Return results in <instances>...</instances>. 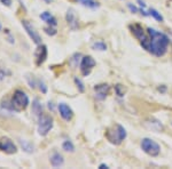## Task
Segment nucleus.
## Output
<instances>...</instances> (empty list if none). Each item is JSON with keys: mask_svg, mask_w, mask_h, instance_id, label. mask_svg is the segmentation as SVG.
Returning <instances> with one entry per match:
<instances>
[{"mask_svg": "<svg viewBox=\"0 0 172 169\" xmlns=\"http://www.w3.org/2000/svg\"><path fill=\"white\" fill-rule=\"evenodd\" d=\"M147 33H148V37L146 40L141 42V46L155 56H163L167 53V47L170 45L169 37L160 31H156L155 29H151V28L147 30Z\"/></svg>", "mask_w": 172, "mask_h": 169, "instance_id": "1", "label": "nucleus"}, {"mask_svg": "<svg viewBox=\"0 0 172 169\" xmlns=\"http://www.w3.org/2000/svg\"><path fill=\"white\" fill-rule=\"evenodd\" d=\"M106 138L108 139L111 144L120 145L126 138L125 128L120 123H115L106 130Z\"/></svg>", "mask_w": 172, "mask_h": 169, "instance_id": "2", "label": "nucleus"}, {"mask_svg": "<svg viewBox=\"0 0 172 169\" xmlns=\"http://www.w3.org/2000/svg\"><path fill=\"white\" fill-rule=\"evenodd\" d=\"M11 103H12L13 109H14V111L20 112V111L25 110L26 106L29 105V97H28V95H26L23 90L17 89V90L14 93L13 97H12Z\"/></svg>", "mask_w": 172, "mask_h": 169, "instance_id": "3", "label": "nucleus"}, {"mask_svg": "<svg viewBox=\"0 0 172 169\" xmlns=\"http://www.w3.org/2000/svg\"><path fill=\"white\" fill-rule=\"evenodd\" d=\"M141 149L150 157H157L161 152V146L150 138H143L141 141Z\"/></svg>", "mask_w": 172, "mask_h": 169, "instance_id": "4", "label": "nucleus"}, {"mask_svg": "<svg viewBox=\"0 0 172 169\" xmlns=\"http://www.w3.org/2000/svg\"><path fill=\"white\" fill-rule=\"evenodd\" d=\"M53 118L51 115L47 114H42L39 117V121H38V133L40 136H46L47 134L51 132L53 128Z\"/></svg>", "mask_w": 172, "mask_h": 169, "instance_id": "5", "label": "nucleus"}, {"mask_svg": "<svg viewBox=\"0 0 172 169\" xmlns=\"http://www.w3.org/2000/svg\"><path fill=\"white\" fill-rule=\"evenodd\" d=\"M96 62L94 61V58L92 56H84L80 61V72L84 77H87L92 69L95 67Z\"/></svg>", "mask_w": 172, "mask_h": 169, "instance_id": "6", "label": "nucleus"}, {"mask_svg": "<svg viewBox=\"0 0 172 169\" xmlns=\"http://www.w3.org/2000/svg\"><path fill=\"white\" fill-rule=\"evenodd\" d=\"M22 25L24 28V30L26 31V33L29 34V37L32 39V41L36 44V45H40L42 44V38L38 34V32L36 31V29L33 28L31 23L29 22V21H22Z\"/></svg>", "mask_w": 172, "mask_h": 169, "instance_id": "7", "label": "nucleus"}, {"mask_svg": "<svg viewBox=\"0 0 172 169\" xmlns=\"http://www.w3.org/2000/svg\"><path fill=\"white\" fill-rule=\"evenodd\" d=\"M0 151L7 154H14L17 152V148L11 138L2 137L0 138Z\"/></svg>", "mask_w": 172, "mask_h": 169, "instance_id": "8", "label": "nucleus"}, {"mask_svg": "<svg viewBox=\"0 0 172 169\" xmlns=\"http://www.w3.org/2000/svg\"><path fill=\"white\" fill-rule=\"evenodd\" d=\"M35 58H36V65L40 67L47 58V47L45 45H38L35 51Z\"/></svg>", "mask_w": 172, "mask_h": 169, "instance_id": "9", "label": "nucleus"}, {"mask_svg": "<svg viewBox=\"0 0 172 169\" xmlns=\"http://www.w3.org/2000/svg\"><path fill=\"white\" fill-rule=\"evenodd\" d=\"M130 30L131 32L133 33V36L136 37L140 42L146 40L147 37H148V33H146V31L143 30V28H142L140 24H131Z\"/></svg>", "mask_w": 172, "mask_h": 169, "instance_id": "10", "label": "nucleus"}, {"mask_svg": "<svg viewBox=\"0 0 172 169\" xmlns=\"http://www.w3.org/2000/svg\"><path fill=\"white\" fill-rule=\"evenodd\" d=\"M57 108H59L60 115H61L66 121H70V120L73 119V112L68 104H66V103H60V104L57 105Z\"/></svg>", "mask_w": 172, "mask_h": 169, "instance_id": "11", "label": "nucleus"}, {"mask_svg": "<svg viewBox=\"0 0 172 169\" xmlns=\"http://www.w3.org/2000/svg\"><path fill=\"white\" fill-rule=\"evenodd\" d=\"M95 90V97L98 98L99 101H103L104 98L107 97L108 92H109V86L107 83H101V85H96L94 87Z\"/></svg>", "mask_w": 172, "mask_h": 169, "instance_id": "12", "label": "nucleus"}, {"mask_svg": "<svg viewBox=\"0 0 172 169\" xmlns=\"http://www.w3.org/2000/svg\"><path fill=\"white\" fill-rule=\"evenodd\" d=\"M66 20L68 22L69 26H70V29L71 30H76L77 28H78V18H77V16H76V13H75V10L73 9H70L67 11V15H66Z\"/></svg>", "mask_w": 172, "mask_h": 169, "instance_id": "13", "label": "nucleus"}, {"mask_svg": "<svg viewBox=\"0 0 172 169\" xmlns=\"http://www.w3.org/2000/svg\"><path fill=\"white\" fill-rule=\"evenodd\" d=\"M63 164H64V159H63V157L59 152H54L51 155V164L54 168L61 167V166H63Z\"/></svg>", "mask_w": 172, "mask_h": 169, "instance_id": "14", "label": "nucleus"}, {"mask_svg": "<svg viewBox=\"0 0 172 169\" xmlns=\"http://www.w3.org/2000/svg\"><path fill=\"white\" fill-rule=\"evenodd\" d=\"M40 18H42V21H45L48 25L56 26L57 24L56 18H55L49 11H44V13H42V14H40Z\"/></svg>", "mask_w": 172, "mask_h": 169, "instance_id": "15", "label": "nucleus"}, {"mask_svg": "<svg viewBox=\"0 0 172 169\" xmlns=\"http://www.w3.org/2000/svg\"><path fill=\"white\" fill-rule=\"evenodd\" d=\"M19 143L21 145L22 150L26 152V153H33L35 152V145L32 143H30L29 141H26V139H19Z\"/></svg>", "mask_w": 172, "mask_h": 169, "instance_id": "16", "label": "nucleus"}, {"mask_svg": "<svg viewBox=\"0 0 172 169\" xmlns=\"http://www.w3.org/2000/svg\"><path fill=\"white\" fill-rule=\"evenodd\" d=\"M32 113L38 118L42 115V105L40 104L38 98H35L33 102H32Z\"/></svg>", "mask_w": 172, "mask_h": 169, "instance_id": "17", "label": "nucleus"}, {"mask_svg": "<svg viewBox=\"0 0 172 169\" xmlns=\"http://www.w3.org/2000/svg\"><path fill=\"white\" fill-rule=\"evenodd\" d=\"M146 126L148 127L149 129L151 130H155V132H160L163 129V125H162L158 120H154V119H151L150 121H147L146 122Z\"/></svg>", "mask_w": 172, "mask_h": 169, "instance_id": "18", "label": "nucleus"}, {"mask_svg": "<svg viewBox=\"0 0 172 169\" xmlns=\"http://www.w3.org/2000/svg\"><path fill=\"white\" fill-rule=\"evenodd\" d=\"M79 2L85 7H89V8H96L99 7V2H96L95 0H78Z\"/></svg>", "mask_w": 172, "mask_h": 169, "instance_id": "19", "label": "nucleus"}, {"mask_svg": "<svg viewBox=\"0 0 172 169\" xmlns=\"http://www.w3.org/2000/svg\"><path fill=\"white\" fill-rule=\"evenodd\" d=\"M92 48H93L94 50L104 51L107 50V45L104 44L103 41H95L93 45H92Z\"/></svg>", "mask_w": 172, "mask_h": 169, "instance_id": "20", "label": "nucleus"}, {"mask_svg": "<svg viewBox=\"0 0 172 169\" xmlns=\"http://www.w3.org/2000/svg\"><path fill=\"white\" fill-rule=\"evenodd\" d=\"M26 81H28V83H29V86L31 88H36L37 86H38V79H36V78L33 77V76H31V74H26Z\"/></svg>", "mask_w": 172, "mask_h": 169, "instance_id": "21", "label": "nucleus"}, {"mask_svg": "<svg viewBox=\"0 0 172 169\" xmlns=\"http://www.w3.org/2000/svg\"><path fill=\"white\" fill-rule=\"evenodd\" d=\"M62 149L67 152H73L75 151V145L71 141H64L62 144Z\"/></svg>", "mask_w": 172, "mask_h": 169, "instance_id": "22", "label": "nucleus"}, {"mask_svg": "<svg viewBox=\"0 0 172 169\" xmlns=\"http://www.w3.org/2000/svg\"><path fill=\"white\" fill-rule=\"evenodd\" d=\"M149 15H151L158 22H163V16L161 15V13H158L156 9H154V8H150L149 9Z\"/></svg>", "mask_w": 172, "mask_h": 169, "instance_id": "23", "label": "nucleus"}, {"mask_svg": "<svg viewBox=\"0 0 172 169\" xmlns=\"http://www.w3.org/2000/svg\"><path fill=\"white\" fill-rule=\"evenodd\" d=\"M115 92H116V94L120 97H123L124 94H125V88H124V86H122V85H116L115 86Z\"/></svg>", "mask_w": 172, "mask_h": 169, "instance_id": "24", "label": "nucleus"}, {"mask_svg": "<svg viewBox=\"0 0 172 169\" xmlns=\"http://www.w3.org/2000/svg\"><path fill=\"white\" fill-rule=\"evenodd\" d=\"M75 83H76V86H77V88H78V90L80 93H84L85 92V86H84V83H83V81L79 79V78H77V77H75Z\"/></svg>", "mask_w": 172, "mask_h": 169, "instance_id": "25", "label": "nucleus"}, {"mask_svg": "<svg viewBox=\"0 0 172 169\" xmlns=\"http://www.w3.org/2000/svg\"><path fill=\"white\" fill-rule=\"evenodd\" d=\"M79 57H80V54L77 53V54H75L73 57H71V60H70V64L73 65V67H76L78 65V62H79Z\"/></svg>", "mask_w": 172, "mask_h": 169, "instance_id": "26", "label": "nucleus"}, {"mask_svg": "<svg viewBox=\"0 0 172 169\" xmlns=\"http://www.w3.org/2000/svg\"><path fill=\"white\" fill-rule=\"evenodd\" d=\"M44 31L46 32L48 36H55L57 33V31H56V29H54V26H52V25H49V26H46L45 29H44Z\"/></svg>", "mask_w": 172, "mask_h": 169, "instance_id": "27", "label": "nucleus"}, {"mask_svg": "<svg viewBox=\"0 0 172 169\" xmlns=\"http://www.w3.org/2000/svg\"><path fill=\"white\" fill-rule=\"evenodd\" d=\"M38 86H39V89H40V92L42 94H46L47 93V86L45 85V82L40 80V79H38Z\"/></svg>", "mask_w": 172, "mask_h": 169, "instance_id": "28", "label": "nucleus"}, {"mask_svg": "<svg viewBox=\"0 0 172 169\" xmlns=\"http://www.w3.org/2000/svg\"><path fill=\"white\" fill-rule=\"evenodd\" d=\"M6 76H11V71L6 70V69H1L0 67V80H2Z\"/></svg>", "mask_w": 172, "mask_h": 169, "instance_id": "29", "label": "nucleus"}, {"mask_svg": "<svg viewBox=\"0 0 172 169\" xmlns=\"http://www.w3.org/2000/svg\"><path fill=\"white\" fill-rule=\"evenodd\" d=\"M127 8H129L131 13H133V14H137V13L139 11V9H138L133 4H131V2H127Z\"/></svg>", "mask_w": 172, "mask_h": 169, "instance_id": "30", "label": "nucleus"}, {"mask_svg": "<svg viewBox=\"0 0 172 169\" xmlns=\"http://www.w3.org/2000/svg\"><path fill=\"white\" fill-rule=\"evenodd\" d=\"M0 2L2 4V5L7 6V7H9L12 5V0H0Z\"/></svg>", "mask_w": 172, "mask_h": 169, "instance_id": "31", "label": "nucleus"}, {"mask_svg": "<svg viewBox=\"0 0 172 169\" xmlns=\"http://www.w3.org/2000/svg\"><path fill=\"white\" fill-rule=\"evenodd\" d=\"M7 40H8V42H9V44H14V42H15V39H14V37L12 36L11 33H8V38H7Z\"/></svg>", "mask_w": 172, "mask_h": 169, "instance_id": "32", "label": "nucleus"}, {"mask_svg": "<svg viewBox=\"0 0 172 169\" xmlns=\"http://www.w3.org/2000/svg\"><path fill=\"white\" fill-rule=\"evenodd\" d=\"M137 1H138V2H139V5L141 6V8H146V4H145V1H143V0H137Z\"/></svg>", "mask_w": 172, "mask_h": 169, "instance_id": "33", "label": "nucleus"}, {"mask_svg": "<svg viewBox=\"0 0 172 169\" xmlns=\"http://www.w3.org/2000/svg\"><path fill=\"white\" fill-rule=\"evenodd\" d=\"M158 92H161V93H165L167 92V87L163 85L162 87H158Z\"/></svg>", "mask_w": 172, "mask_h": 169, "instance_id": "34", "label": "nucleus"}, {"mask_svg": "<svg viewBox=\"0 0 172 169\" xmlns=\"http://www.w3.org/2000/svg\"><path fill=\"white\" fill-rule=\"evenodd\" d=\"M48 109L52 110V111H54V105H53L52 102H48Z\"/></svg>", "mask_w": 172, "mask_h": 169, "instance_id": "35", "label": "nucleus"}, {"mask_svg": "<svg viewBox=\"0 0 172 169\" xmlns=\"http://www.w3.org/2000/svg\"><path fill=\"white\" fill-rule=\"evenodd\" d=\"M99 168H100V169L108 168V166H107V164H100V166H99Z\"/></svg>", "mask_w": 172, "mask_h": 169, "instance_id": "36", "label": "nucleus"}, {"mask_svg": "<svg viewBox=\"0 0 172 169\" xmlns=\"http://www.w3.org/2000/svg\"><path fill=\"white\" fill-rule=\"evenodd\" d=\"M44 1L47 2V4H51V2H52V0H44Z\"/></svg>", "mask_w": 172, "mask_h": 169, "instance_id": "37", "label": "nucleus"}, {"mask_svg": "<svg viewBox=\"0 0 172 169\" xmlns=\"http://www.w3.org/2000/svg\"><path fill=\"white\" fill-rule=\"evenodd\" d=\"M1 29H2V26H1V23H0V31H1Z\"/></svg>", "mask_w": 172, "mask_h": 169, "instance_id": "38", "label": "nucleus"}]
</instances>
